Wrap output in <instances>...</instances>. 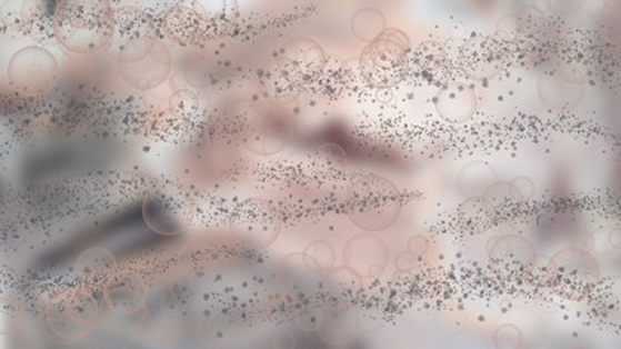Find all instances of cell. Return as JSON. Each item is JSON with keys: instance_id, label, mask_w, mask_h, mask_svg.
Wrapping results in <instances>:
<instances>
[{"instance_id": "obj_1", "label": "cell", "mask_w": 621, "mask_h": 349, "mask_svg": "<svg viewBox=\"0 0 621 349\" xmlns=\"http://www.w3.org/2000/svg\"><path fill=\"white\" fill-rule=\"evenodd\" d=\"M355 223L367 229L385 228L397 219L399 198L390 183L380 179H364L355 187L352 198Z\"/></svg>"}, {"instance_id": "obj_2", "label": "cell", "mask_w": 621, "mask_h": 349, "mask_svg": "<svg viewBox=\"0 0 621 349\" xmlns=\"http://www.w3.org/2000/svg\"><path fill=\"white\" fill-rule=\"evenodd\" d=\"M468 72L474 78H491L500 72L503 63V53L500 42L491 39H477L465 50Z\"/></svg>"}]
</instances>
